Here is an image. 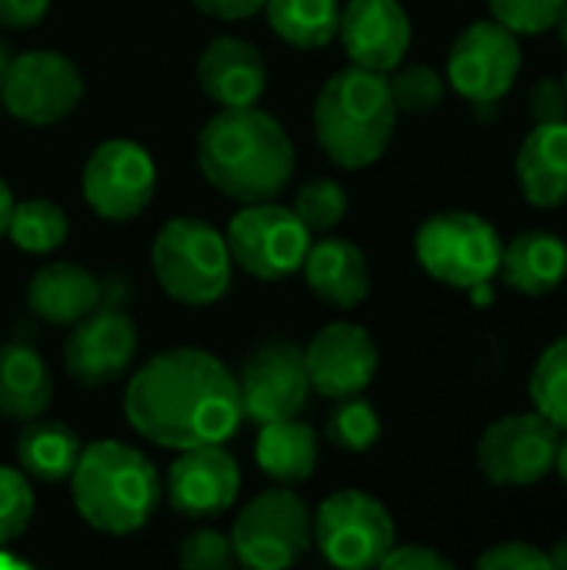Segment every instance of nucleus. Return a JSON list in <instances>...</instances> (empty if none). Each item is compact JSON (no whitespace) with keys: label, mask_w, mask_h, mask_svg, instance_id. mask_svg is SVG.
Listing matches in <instances>:
<instances>
[{"label":"nucleus","mask_w":567,"mask_h":570,"mask_svg":"<svg viewBox=\"0 0 567 570\" xmlns=\"http://www.w3.org/2000/svg\"><path fill=\"white\" fill-rule=\"evenodd\" d=\"M124 417L167 451L227 444L244 421L237 374L201 347L154 354L127 381Z\"/></svg>","instance_id":"nucleus-1"},{"label":"nucleus","mask_w":567,"mask_h":570,"mask_svg":"<svg viewBox=\"0 0 567 570\" xmlns=\"http://www.w3.org/2000/svg\"><path fill=\"white\" fill-rule=\"evenodd\" d=\"M197 167L204 180L237 204L274 200L297 170L291 134L267 110L221 107L197 134Z\"/></svg>","instance_id":"nucleus-2"},{"label":"nucleus","mask_w":567,"mask_h":570,"mask_svg":"<svg viewBox=\"0 0 567 570\" xmlns=\"http://www.w3.org/2000/svg\"><path fill=\"white\" fill-rule=\"evenodd\" d=\"M164 484L147 454L124 441H94L70 474L77 514L100 534H137L160 504Z\"/></svg>","instance_id":"nucleus-3"},{"label":"nucleus","mask_w":567,"mask_h":570,"mask_svg":"<svg viewBox=\"0 0 567 570\" xmlns=\"http://www.w3.org/2000/svg\"><path fill=\"white\" fill-rule=\"evenodd\" d=\"M398 127V107L388 73L368 67L338 70L314 100V137L328 160L348 170H364L384 157Z\"/></svg>","instance_id":"nucleus-4"},{"label":"nucleus","mask_w":567,"mask_h":570,"mask_svg":"<svg viewBox=\"0 0 567 570\" xmlns=\"http://www.w3.org/2000/svg\"><path fill=\"white\" fill-rule=\"evenodd\" d=\"M150 267L160 291L187 307L217 304L234 274L227 237L201 217L167 220L154 237Z\"/></svg>","instance_id":"nucleus-5"},{"label":"nucleus","mask_w":567,"mask_h":570,"mask_svg":"<svg viewBox=\"0 0 567 570\" xmlns=\"http://www.w3.org/2000/svg\"><path fill=\"white\" fill-rule=\"evenodd\" d=\"M237 564L251 570L294 568L314 548V514L291 488L261 491L231 528Z\"/></svg>","instance_id":"nucleus-6"},{"label":"nucleus","mask_w":567,"mask_h":570,"mask_svg":"<svg viewBox=\"0 0 567 570\" xmlns=\"http://www.w3.org/2000/svg\"><path fill=\"white\" fill-rule=\"evenodd\" d=\"M137 321L124 304V281H104L100 304L70 327L63 344V367L74 384L87 391H100L117 384L137 357Z\"/></svg>","instance_id":"nucleus-7"},{"label":"nucleus","mask_w":567,"mask_h":570,"mask_svg":"<svg viewBox=\"0 0 567 570\" xmlns=\"http://www.w3.org/2000/svg\"><path fill=\"white\" fill-rule=\"evenodd\" d=\"M505 240L485 217L471 210H444L428 217L414 234L421 267L458 291H471L498 277Z\"/></svg>","instance_id":"nucleus-8"},{"label":"nucleus","mask_w":567,"mask_h":570,"mask_svg":"<svg viewBox=\"0 0 567 570\" xmlns=\"http://www.w3.org/2000/svg\"><path fill=\"white\" fill-rule=\"evenodd\" d=\"M227 250L234 267L254 281H287L301 271L311 230L304 220L274 200L244 204L227 224Z\"/></svg>","instance_id":"nucleus-9"},{"label":"nucleus","mask_w":567,"mask_h":570,"mask_svg":"<svg viewBox=\"0 0 567 570\" xmlns=\"http://www.w3.org/2000/svg\"><path fill=\"white\" fill-rule=\"evenodd\" d=\"M394 544V518L368 491H338L314 514V548L334 568H381Z\"/></svg>","instance_id":"nucleus-10"},{"label":"nucleus","mask_w":567,"mask_h":570,"mask_svg":"<svg viewBox=\"0 0 567 570\" xmlns=\"http://www.w3.org/2000/svg\"><path fill=\"white\" fill-rule=\"evenodd\" d=\"M521 73V43L498 20H475L465 27L448 50V83L468 104H475L485 120L508 97Z\"/></svg>","instance_id":"nucleus-11"},{"label":"nucleus","mask_w":567,"mask_h":570,"mask_svg":"<svg viewBox=\"0 0 567 570\" xmlns=\"http://www.w3.org/2000/svg\"><path fill=\"white\" fill-rule=\"evenodd\" d=\"M84 97L80 67L57 50L17 53L0 80V104L7 114L30 127L60 124Z\"/></svg>","instance_id":"nucleus-12"},{"label":"nucleus","mask_w":567,"mask_h":570,"mask_svg":"<svg viewBox=\"0 0 567 570\" xmlns=\"http://www.w3.org/2000/svg\"><path fill=\"white\" fill-rule=\"evenodd\" d=\"M561 428L545 414L498 417L478 441V468L498 488H528L555 471Z\"/></svg>","instance_id":"nucleus-13"},{"label":"nucleus","mask_w":567,"mask_h":570,"mask_svg":"<svg viewBox=\"0 0 567 570\" xmlns=\"http://www.w3.org/2000/svg\"><path fill=\"white\" fill-rule=\"evenodd\" d=\"M84 197L97 217L110 224L134 220L147 210L157 190L154 157L127 137H114L94 147L84 164Z\"/></svg>","instance_id":"nucleus-14"},{"label":"nucleus","mask_w":567,"mask_h":570,"mask_svg":"<svg viewBox=\"0 0 567 570\" xmlns=\"http://www.w3.org/2000/svg\"><path fill=\"white\" fill-rule=\"evenodd\" d=\"M244 417L261 424L297 417L311 397V377L304 364V351L291 341H264L257 344L237 371Z\"/></svg>","instance_id":"nucleus-15"},{"label":"nucleus","mask_w":567,"mask_h":570,"mask_svg":"<svg viewBox=\"0 0 567 570\" xmlns=\"http://www.w3.org/2000/svg\"><path fill=\"white\" fill-rule=\"evenodd\" d=\"M304 364L311 391L328 401H341L368 391L378 374L381 354L374 337L361 324L334 321L311 337V344L304 347Z\"/></svg>","instance_id":"nucleus-16"},{"label":"nucleus","mask_w":567,"mask_h":570,"mask_svg":"<svg viewBox=\"0 0 567 570\" xmlns=\"http://www.w3.org/2000/svg\"><path fill=\"white\" fill-rule=\"evenodd\" d=\"M241 494V468L224 444L180 451L167 471V501L187 521H214L234 508Z\"/></svg>","instance_id":"nucleus-17"},{"label":"nucleus","mask_w":567,"mask_h":570,"mask_svg":"<svg viewBox=\"0 0 567 570\" xmlns=\"http://www.w3.org/2000/svg\"><path fill=\"white\" fill-rule=\"evenodd\" d=\"M338 40L351 63L388 73L411 47V17L401 0H348L338 20Z\"/></svg>","instance_id":"nucleus-18"},{"label":"nucleus","mask_w":567,"mask_h":570,"mask_svg":"<svg viewBox=\"0 0 567 570\" xmlns=\"http://www.w3.org/2000/svg\"><path fill=\"white\" fill-rule=\"evenodd\" d=\"M197 80L217 107H251L267 90V60L251 40L224 33L204 47Z\"/></svg>","instance_id":"nucleus-19"},{"label":"nucleus","mask_w":567,"mask_h":570,"mask_svg":"<svg viewBox=\"0 0 567 570\" xmlns=\"http://www.w3.org/2000/svg\"><path fill=\"white\" fill-rule=\"evenodd\" d=\"M307 287L314 297L338 311H351L368 301L371 294V267L358 244L344 237H321L307 247V257L301 264Z\"/></svg>","instance_id":"nucleus-20"},{"label":"nucleus","mask_w":567,"mask_h":570,"mask_svg":"<svg viewBox=\"0 0 567 570\" xmlns=\"http://www.w3.org/2000/svg\"><path fill=\"white\" fill-rule=\"evenodd\" d=\"M104 297V281L87 267L70 261H53L40 267L27 284V307L57 327H74L84 321Z\"/></svg>","instance_id":"nucleus-21"},{"label":"nucleus","mask_w":567,"mask_h":570,"mask_svg":"<svg viewBox=\"0 0 567 570\" xmlns=\"http://www.w3.org/2000/svg\"><path fill=\"white\" fill-rule=\"evenodd\" d=\"M515 174L528 204L545 210L567 204V120L535 124L518 147Z\"/></svg>","instance_id":"nucleus-22"},{"label":"nucleus","mask_w":567,"mask_h":570,"mask_svg":"<svg viewBox=\"0 0 567 570\" xmlns=\"http://www.w3.org/2000/svg\"><path fill=\"white\" fill-rule=\"evenodd\" d=\"M498 271L511 291L525 297H545L565 284L567 244L548 230L518 234L511 244H505Z\"/></svg>","instance_id":"nucleus-23"},{"label":"nucleus","mask_w":567,"mask_h":570,"mask_svg":"<svg viewBox=\"0 0 567 570\" xmlns=\"http://www.w3.org/2000/svg\"><path fill=\"white\" fill-rule=\"evenodd\" d=\"M53 401V374L37 347L23 341L0 344V417L30 421Z\"/></svg>","instance_id":"nucleus-24"},{"label":"nucleus","mask_w":567,"mask_h":570,"mask_svg":"<svg viewBox=\"0 0 567 570\" xmlns=\"http://www.w3.org/2000/svg\"><path fill=\"white\" fill-rule=\"evenodd\" d=\"M254 458L264 478H271L274 484L294 488V484H304L317 471L321 441L311 424L297 417H284V421L261 424Z\"/></svg>","instance_id":"nucleus-25"},{"label":"nucleus","mask_w":567,"mask_h":570,"mask_svg":"<svg viewBox=\"0 0 567 570\" xmlns=\"http://www.w3.org/2000/svg\"><path fill=\"white\" fill-rule=\"evenodd\" d=\"M80 451H84L80 434L74 428H67L63 421L30 417V421H23V431L17 438L20 471L33 481H43V484L70 481Z\"/></svg>","instance_id":"nucleus-26"},{"label":"nucleus","mask_w":567,"mask_h":570,"mask_svg":"<svg viewBox=\"0 0 567 570\" xmlns=\"http://www.w3.org/2000/svg\"><path fill=\"white\" fill-rule=\"evenodd\" d=\"M264 13L271 30L297 50H321L338 40V0H267Z\"/></svg>","instance_id":"nucleus-27"},{"label":"nucleus","mask_w":567,"mask_h":570,"mask_svg":"<svg viewBox=\"0 0 567 570\" xmlns=\"http://www.w3.org/2000/svg\"><path fill=\"white\" fill-rule=\"evenodd\" d=\"M7 237L23 254H50L67 240V214L47 197H30L13 204Z\"/></svg>","instance_id":"nucleus-28"},{"label":"nucleus","mask_w":567,"mask_h":570,"mask_svg":"<svg viewBox=\"0 0 567 570\" xmlns=\"http://www.w3.org/2000/svg\"><path fill=\"white\" fill-rule=\"evenodd\" d=\"M531 401L538 414L567 431V334L538 357L531 371Z\"/></svg>","instance_id":"nucleus-29"},{"label":"nucleus","mask_w":567,"mask_h":570,"mask_svg":"<svg viewBox=\"0 0 567 570\" xmlns=\"http://www.w3.org/2000/svg\"><path fill=\"white\" fill-rule=\"evenodd\" d=\"M381 438V417L364 397H341L328 417V441L348 454H364Z\"/></svg>","instance_id":"nucleus-30"},{"label":"nucleus","mask_w":567,"mask_h":570,"mask_svg":"<svg viewBox=\"0 0 567 570\" xmlns=\"http://www.w3.org/2000/svg\"><path fill=\"white\" fill-rule=\"evenodd\" d=\"M388 87L398 114H428L444 100V77L431 63H398L388 70Z\"/></svg>","instance_id":"nucleus-31"},{"label":"nucleus","mask_w":567,"mask_h":570,"mask_svg":"<svg viewBox=\"0 0 567 570\" xmlns=\"http://www.w3.org/2000/svg\"><path fill=\"white\" fill-rule=\"evenodd\" d=\"M291 210L307 230H334L348 217V190L331 177H311L297 187Z\"/></svg>","instance_id":"nucleus-32"},{"label":"nucleus","mask_w":567,"mask_h":570,"mask_svg":"<svg viewBox=\"0 0 567 570\" xmlns=\"http://www.w3.org/2000/svg\"><path fill=\"white\" fill-rule=\"evenodd\" d=\"M33 491L23 471L0 468V548L17 541L33 521Z\"/></svg>","instance_id":"nucleus-33"},{"label":"nucleus","mask_w":567,"mask_h":570,"mask_svg":"<svg viewBox=\"0 0 567 570\" xmlns=\"http://www.w3.org/2000/svg\"><path fill=\"white\" fill-rule=\"evenodd\" d=\"M567 0H488L498 23L518 37H538L551 30L561 17Z\"/></svg>","instance_id":"nucleus-34"},{"label":"nucleus","mask_w":567,"mask_h":570,"mask_svg":"<svg viewBox=\"0 0 567 570\" xmlns=\"http://www.w3.org/2000/svg\"><path fill=\"white\" fill-rule=\"evenodd\" d=\"M177 561L184 570H231L237 564L231 534L217 528H197L177 548Z\"/></svg>","instance_id":"nucleus-35"},{"label":"nucleus","mask_w":567,"mask_h":570,"mask_svg":"<svg viewBox=\"0 0 567 570\" xmlns=\"http://www.w3.org/2000/svg\"><path fill=\"white\" fill-rule=\"evenodd\" d=\"M481 570H551L548 551L531 541H501L478 558Z\"/></svg>","instance_id":"nucleus-36"},{"label":"nucleus","mask_w":567,"mask_h":570,"mask_svg":"<svg viewBox=\"0 0 567 570\" xmlns=\"http://www.w3.org/2000/svg\"><path fill=\"white\" fill-rule=\"evenodd\" d=\"M528 110L535 124H561L567 120V90L561 77H545L528 94Z\"/></svg>","instance_id":"nucleus-37"},{"label":"nucleus","mask_w":567,"mask_h":570,"mask_svg":"<svg viewBox=\"0 0 567 570\" xmlns=\"http://www.w3.org/2000/svg\"><path fill=\"white\" fill-rule=\"evenodd\" d=\"M381 568L388 570H451L454 561H448L444 554L424 548V544H394L388 551V558L381 561Z\"/></svg>","instance_id":"nucleus-38"},{"label":"nucleus","mask_w":567,"mask_h":570,"mask_svg":"<svg viewBox=\"0 0 567 570\" xmlns=\"http://www.w3.org/2000/svg\"><path fill=\"white\" fill-rule=\"evenodd\" d=\"M50 10V0H0V27L27 30L37 27Z\"/></svg>","instance_id":"nucleus-39"},{"label":"nucleus","mask_w":567,"mask_h":570,"mask_svg":"<svg viewBox=\"0 0 567 570\" xmlns=\"http://www.w3.org/2000/svg\"><path fill=\"white\" fill-rule=\"evenodd\" d=\"M201 13L217 20H247L257 10H264L267 0H190Z\"/></svg>","instance_id":"nucleus-40"},{"label":"nucleus","mask_w":567,"mask_h":570,"mask_svg":"<svg viewBox=\"0 0 567 570\" xmlns=\"http://www.w3.org/2000/svg\"><path fill=\"white\" fill-rule=\"evenodd\" d=\"M13 190H10V184L0 177V237L7 234V224H10V214H13Z\"/></svg>","instance_id":"nucleus-41"},{"label":"nucleus","mask_w":567,"mask_h":570,"mask_svg":"<svg viewBox=\"0 0 567 570\" xmlns=\"http://www.w3.org/2000/svg\"><path fill=\"white\" fill-rule=\"evenodd\" d=\"M555 471H558V478L565 481V488H567V431H561V441H558V454H555Z\"/></svg>","instance_id":"nucleus-42"},{"label":"nucleus","mask_w":567,"mask_h":570,"mask_svg":"<svg viewBox=\"0 0 567 570\" xmlns=\"http://www.w3.org/2000/svg\"><path fill=\"white\" fill-rule=\"evenodd\" d=\"M548 558H551V568L567 570V538H561V541H555V548L548 551Z\"/></svg>","instance_id":"nucleus-43"},{"label":"nucleus","mask_w":567,"mask_h":570,"mask_svg":"<svg viewBox=\"0 0 567 570\" xmlns=\"http://www.w3.org/2000/svg\"><path fill=\"white\" fill-rule=\"evenodd\" d=\"M10 60H13V50H10V43L0 37V80H3V73H7V67H10Z\"/></svg>","instance_id":"nucleus-44"},{"label":"nucleus","mask_w":567,"mask_h":570,"mask_svg":"<svg viewBox=\"0 0 567 570\" xmlns=\"http://www.w3.org/2000/svg\"><path fill=\"white\" fill-rule=\"evenodd\" d=\"M558 30H561V40H565V50H567V3L565 10H561V17H558V23H555Z\"/></svg>","instance_id":"nucleus-45"},{"label":"nucleus","mask_w":567,"mask_h":570,"mask_svg":"<svg viewBox=\"0 0 567 570\" xmlns=\"http://www.w3.org/2000/svg\"><path fill=\"white\" fill-rule=\"evenodd\" d=\"M0 568H20V561H13V558L0 554Z\"/></svg>","instance_id":"nucleus-46"},{"label":"nucleus","mask_w":567,"mask_h":570,"mask_svg":"<svg viewBox=\"0 0 567 570\" xmlns=\"http://www.w3.org/2000/svg\"><path fill=\"white\" fill-rule=\"evenodd\" d=\"M561 83H565V90H567V73H565V77H561Z\"/></svg>","instance_id":"nucleus-47"}]
</instances>
